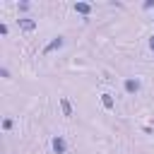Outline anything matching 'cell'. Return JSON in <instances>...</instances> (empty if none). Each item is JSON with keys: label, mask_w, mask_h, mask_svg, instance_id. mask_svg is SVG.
Listing matches in <instances>:
<instances>
[{"label": "cell", "mask_w": 154, "mask_h": 154, "mask_svg": "<svg viewBox=\"0 0 154 154\" xmlns=\"http://www.w3.org/2000/svg\"><path fill=\"white\" fill-rule=\"evenodd\" d=\"M60 106H63V113H65V116H72V106H70L67 99H60Z\"/></svg>", "instance_id": "cell-7"}, {"label": "cell", "mask_w": 154, "mask_h": 154, "mask_svg": "<svg viewBox=\"0 0 154 154\" xmlns=\"http://www.w3.org/2000/svg\"><path fill=\"white\" fill-rule=\"evenodd\" d=\"M19 26H22L24 31H34V29H36V22H34V19H26V17H22V19H19Z\"/></svg>", "instance_id": "cell-4"}, {"label": "cell", "mask_w": 154, "mask_h": 154, "mask_svg": "<svg viewBox=\"0 0 154 154\" xmlns=\"http://www.w3.org/2000/svg\"><path fill=\"white\" fill-rule=\"evenodd\" d=\"M53 152H55V154H65V152H67V144H65V140H63L60 135L53 137Z\"/></svg>", "instance_id": "cell-2"}, {"label": "cell", "mask_w": 154, "mask_h": 154, "mask_svg": "<svg viewBox=\"0 0 154 154\" xmlns=\"http://www.w3.org/2000/svg\"><path fill=\"white\" fill-rule=\"evenodd\" d=\"M125 91H128V94H137V91H140V82L132 79V77L125 79Z\"/></svg>", "instance_id": "cell-3"}, {"label": "cell", "mask_w": 154, "mask_h": 154, "mask_svg": "<svg viewBox=\"0 0 154 154\" xmlns=\"http://www.w3.org/2000/svg\"><path fill=\"white\" fill-rule=\"evenodd\" d=\"M149 48H152V51H154V36H152V38H149Z\"/></svg>", "instance_id": "cell-9"}, {"label": "cell", "mask_w": 154, "mask_h": 154, "mask_svg": "<svg viewBox=\"0 0 154 154\" xmlns=\"http://www.w3.org/2000/svg\"><path fill=\"white\" fill-rule=\"evenodd\" d=\"M2 128H5V130H10V128H12V120H10V118H5V123H2Z\"/></svg>", "instance_id": "cell-8"}, {"label": "cell", "mask_w": 154, "mask_h": 154, "mask_svg": "<svg viewBox=\"0 0 154 154\" xmlns=\"http://www.w3.org/2000/svg\"><path fill=\"white\" fill-rule=\"evenodd\" d=\"M75 12H79V14H89V12H91V5H89V2H75Z\"/></svg>", "instance_id": "cell-5"}, {"label": "cell", "mask_w": 154, "mask_h": 154, "mask_svg": "<svg viewBox=\"0 0 154 154\" xmlns=\"http://www.w3.org/2000/svg\"><path fill=\"white\" fill-rule=\"evenodd\" d=\"M101 103H103V108H113V96L111 94H103L101 96Z\"/></svg>", "instance_id": "cell-6"}, {"label": "cell", "mask_w": 154, "mask_h": 154, "mask_svg": "<svg viewBox=\"0 0 154 154\" xmlns=\"http://www.w3.org/2000/svg\"><path fill=\"white\" fill-rule=\"evenodd\" d=\"M63 46H65V38H63V36H55V38L43 48V53H53V51H58V48H63Z\"/></svg>", "instance_id": "cell-1"}]
</instances>
